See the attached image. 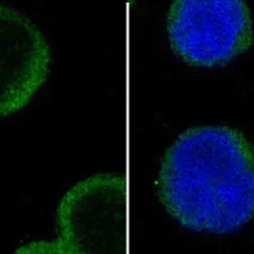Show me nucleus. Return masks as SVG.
<instances>
[{"label": "nucleus", "instance_id": "1", "mask_svg": "<svg viewBox=\"0 0 254 254\" xmlns=\"http://www.w3.org/2000/svg\"><path fill=\"white\" fill-rule=\"evenodd\" d=\"M159 196L179 224L228 234L254 215V147L235 128L185 131L165 153Z\"/></svg>", "mask_w": 254, "mask_h": 254}, {"label": "nucleus", "instance_id": "2", "mask_svg": "<svg viewBox=\"0 0 254 254\" xmlns=\"http://www.w3.org/2000/svg\"><path fill=\"white\" fill-rule=\"evenodd\" d=\"M168 35L173 51L192 66L225 65L253 44L251 10L243 0H178Z\"/></svg>", "mask_w": 254, "mask_h": 254}, {"label": "nucleus", "instance_id": "3", "mask_svg": "<svg viewBox=\"0 0 254 254\" xmlns=\"http://www.w3.org/2000/svg\"><path fill=\"white\" fill-rule=\"evenodd\" d=\"M126 198L121 174L76 183L59 203V240L74 254H127Z\"/></svg>", "mask_w": 254, "mask_h": 254}, {"label": "nucleus", "instance_id": "4", "mask_svg": "<svg viewBox=\"0 0 254 254\" xmlns=\"http://www.w3.org/2000/svg\"><path fill=\"white\" fill-rule=\"evenodd\" d=\"M49 45L28 17L0 4V117L24 108L46 80Z\"/></svg>", "mask_w": 254, "mask_h": 254}, {"label": "nucleus", "instance_id": "5", "mask_svg": "<svg viewBox=\"0 0 254 254\" xmlns=\"http://www.w3.org/2000/svg\"><path fill=\"white\" fill-rule=\"evenodd\" d=\"M12 254H74L60 240H37L19 247Z\"/></svg>", "mask_w": 254, "mask_h": 254}]
</instances>
